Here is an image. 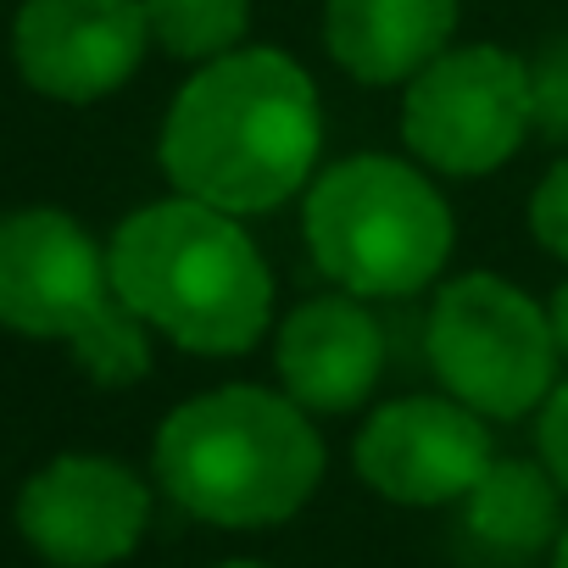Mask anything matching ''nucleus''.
Returning <instances> with one entry per match:
<instances>
[{"instance_id": "1", "label": "nucleus", "mask_w": 568, "mask_h": 568, "mask_svg": "<svg viewBox=\"0 0 568 568\" xmlns=\"http://www.w3.org/2000/svg\"><path fill=\"white\" fill-rule=\"evenodd\" d=\"M324 145V106L284 51L240 45L206 62L162 123V168L179 195L229 217L273 212L291 201Z\"/></svg>"}, {"instance_id": "4", "label": "nucleus", "mask_w": 568, "mask_h": 568, "mask_svg": "<svg viewBox=\"0 0 568 568\" xmlns=\"http://www.w3.org/2000/svg\"><path fill=\"white\" fill-rule=\"evenodd\" d=\"M307 251L357 302L413 296L452 256V206L396 156H352L307 190Z\"/></svg>"}, {"instance_id": "7", "label": "nucleus", "mask_w": 568, "mask_h": 568, "mask_svg": "<svg viewBox=\"0 0 568 568\" xmlns=\"http://www.w3.org/2000/svg\"><path fill=\"white\" fill-rule=\"evenodd\" d=\"M118 313L129 307L112 291L106 251L68 212L29 206L0 217V324L7 329L84 346Z\"/></svg>"}, {"instance_id": "8", "label": "nucleus", "mask_w": 568, "mask_h": 568, "mask_svg": "<svg viewBox=\"0 0 568 568\" xmlns=\"http://www.w3.org/2000/svg\"><path fill=\"white\" fill-rule=\"evenodd\" d=\"M151 524V490L112 457H57L18 496L23 540L57 568H112Z\"/></svg>"}, {"instance_id": "20", "label": "nucleus", "mask_w": 568, "mask_h": 568, "mask_svg": "<svg viewBox=\"0 0 568 568\" xmlns=\"http://www.w3.org/2000/svg\"><path fill=\"white\" fill-rule=\"evenodd\" d=\"M217 568H267V562H256V557H234V562H217Z\"/></svg>"}, {"instance_id": "17", "label": "nucleus", "mask_w": 568, "mask_h": 568, "mask_svg": "<svg viewBox=\"0 0 568 568\" xmlns=\"http://www.w3.org/2000/svg\"><path fill=\"white\" fill-rule=\"evenodd\" d=\"M540 463L568 496V385H551L540 402Z\"/></svg>"}, {"instance_id": "9", "label": "nucleus", "mask_w": 568, "mask_h": 568, "mask_svg": "<svg viewBox=\"0 0 568 568\" xmlns=\"http://www.w3.org/2000/svg\"><path fill=\"white\" fill-rule=\"evenodd\" d=\"M490 463L496 457H490L485 418L452 396L390 402L357 435V474L385 501H402V507L463 501Z\"/></svg>"}, {"instance_id": "2", "label": "nucleus", "mask_w": 568, "mask_h": 568, "mask_svg": "<svg viewBox=\"0 0 568 568\" xmlns=\"http://www.w3.org/2000/svg\"><path fill=\"white\" fill-rule=\"evenodd\" d=\"M118 302L201 357L251 352L273 313V278L251 234L190 195L140 206L106 245Z\"/></svg>"}, {"instance_id": "16", "label": "nucleus", "mask_w": 568, "mask_h": 568, "mask_svg": "<svg viewBox=\"0 0 568 568\" xmlns=\"http://www.w3.org/2000/svg\"><path fill=\"white\" fill-rule=\"evenodd\" d=\"M529 229H535V240H540L551 256L568 262V162H557V168L535 184V195H529Z\"/></svg>"}, {"instance_id": "3", "label": "nucleus", "mask_w": 568, "mask_h": 568, "mask_svg": "<svg viewBox=\"0 0 568 568\" xmlns=\"http://www.w3.org/2000/svg\"><path fill=\"white\" fill-rule=\"evenodd\" d=\"M318 479L324 440L307 407L262 385L206 390L156 429V485L201 524H284L307 507Z\"/></svg>"}, {"instance_id": "5", "label": "nucleus", "mask_w": 568, "mask_h": 568, "mask_svg": "<svg viewBox=\"0 0 568 568\" xmlns=\"http://www.w3.org/2000/svg\"><path fill=\"white\" fill-rule=\"evenodd\" d=\"M429 363L446 396L479 418H524L551 396V313L496 273H463L429 307Z\"/></svg>"}, {"instance_id": "13", "label": "nucleus", "mask_w": 568, "mask_h": 568, "mask_svg": "<svg viewBox=\"0 0 568 568\" xmlns=\"http://www.w3.org/2000/svg\"><path fill=\"white\" fill-rule=\"evenodd\" d=\"M463 529L501 562L535 557L562 535V485L546 474V463H490L463 496Z\"/></svg>"}, {"instance_id": "18", "label": "nucleus", "mask_w": 568, "mask_h": 568, "mask_svg": "<svg viewBox=\"0 0 568 568\" xmlns=\"http://www.w3.org/2000/svg\"><path fill=\"white\" fill-rule=\"evenodd\" d=\"M546 313H551V335H557V357L568 363V284H562V291L551 296V307H546Z\"/></svg>"}, {"instance_id": "10", "label": "nucleus", "mask_w": 568, "mask_h": 568, "mask_svg": "<svg viewBox=\"0 0 568 568\" xmlns=\"http://www.w3.org/2000/svg\"><path fill=\"white\" fill-rule=\"evenodd\" d=\"M151 45L140 0H23L12 51L23 79L51 101H101L123 90Z\"/></svg>"}, {"instance_id": "11", "label": "nucleus", "mask_w": 568, "mask_h": 568, "mask_svg": "<svg viewBox=\"0 0 568 568\" xmlns=\"http://www.w3.org/2000/svg\"><path fill=\"white\" fill-rule=\"evenodd\" d=\"M385 368V335L357 296H318L278 329L284 396L307 413H352L374 396Z\"/></svg>"}, {"instance_id": "15", "label": "nucleus", "mask_w": 568, "mask_h": 568, "mask_svg": "<svg viewBox=\"0 0 568 568\" xmlns=\"http://www.w3.org/2000/svg\"><path fill=\"white\" fill-rule=\"evenodd\" d=\"M529 106H535V129L546 140H568V40H557L529 68Z\"/></svg>"}, {"instance_id": "14", "label": "nucleus", "mask_w": 568, "mask_h": 568, "mask_svg": "<svg viewBox=\"0 0 568 568\" xmlns=\"http://www.w3.org/2000/svg\"><path fill=\"white\" fill-rule=\"evenodd\" d=\"M151 45H162L179 62H217L240 51L251 29V0H140Z\"/></svg>"}, {"instance_id": "19", "label": "nucleus", "mask_w": 568, "mask_h": 568, "mask_svg": "<svg viewBox=\"0 0 568 568\" xmlns=\"http://www.w3.org/2000/svg\"><path fill=\"white\" fill-rule=\"evenodd\" d=\"M551 568H568V524H562V535H557V546H551Z\"/></svg>"}, {"instance_id": "6", "label": "nucleus", "mask_w": 568, "mask_h": 568, "mask_svg": "<svg viewBox=\"0 0 568 568\" xmlns=\"http://www.w3.org/2000/svg\"><path fill=\"white\" fill-rule=\"evenodd\" d=\"M535 123L529 68L496 45H463L435 57L402 101L407 145L424 168L474 179L501 168Z\"/></svg>"}, {"instance_id": "12", "label": "nucleus", "mask_w": 568, "mask_h": 568, "mask_svg": "<svg viewBox=\"0 0 568 568\" xmlns=\"http://www.w3.org/2000/svg\"><path fill=\"white\" fill-rule=\"evenodd\" d=\"M457 29V0H329V57L363 84H413L446 57Z\"/></svg>"}]
</instances>
